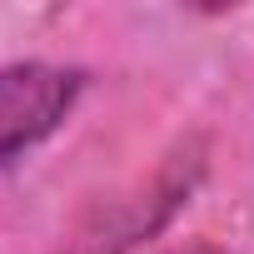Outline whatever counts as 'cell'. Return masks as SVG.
<instances>
[{"label": "cell", "instance_id": "6da1fadb", "mask_svg": "<svg viewBox=\"0 0 254 254\" xmlns=\"http://www.w3.org/2000/svg\"><path fill=\"white\" fill-rule=\"evenodd\" d=\"M199 175H204V150L199 145H180L155 170L150 185H140L135 194H120V199L95 204L55 254H130L140 239L160 234L175 219V209L190 199V190L199 185Z\"/></svg>", "mask_w": 254, "mask_h": 254}, {"label": "cell", "instance_id": "7a4b0ae2", "mask_svg": "<svg viewBox=\"0 0 254 254\" xmlns=\"http://www.w3.org/2000/svg\"><path fill=\"white\" fill-rule=\"evenodd\" d=\"M85 90V70L70 65H0V165H15L25 150L50 140L70 120Z\"/></svg>", "mask_w": 254, "mask_h": 254}, {"label": "cell", "instance_id": "3957f363", "mask_svg": "<svg viewBox=\"0 0 254 254\" xmlns=\"http://www.w3.org/2000/svg\"><path fill=\"white\" fill-rule=\"evenodd\" d=\"M185 254H199V249H185Z\"/></svg>", "mask_w": 254, "mask_h": 254}]
</instances>
